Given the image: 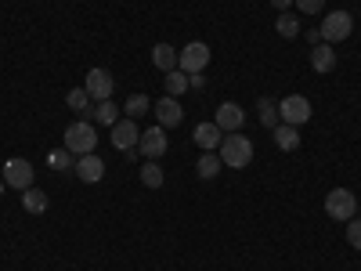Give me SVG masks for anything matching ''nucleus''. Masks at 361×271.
Wrapping results in <instances>:
<instances>
[{
  "label": "nucleus",
  "instance_id": "nucleus-19",
  "mask_svg": "<svg viewBox=\"0 0 361 271\" xmlns=\"http://www.w3.org/2000/svg\"><path fill=\"white\" fill-rule=\"evenodd\" d=\"M152 66L163 69V73L177 69V47H170V44H156V47H152Z\"/></svg>",
  "mask_w": 361,
  "mask_h": 271
},
{
  "label": "nucleus",
  "instance_id": "nucleus-22",
  "mask_svg": "<svg viewBox=\"0 0 361 271\" xmlns=\"http://www.w3.org/2000/svg\"><path fill=\"white\" fill-rule=\"evenodd\" d=\"M275 29H279V37H286V40H296V37H300V22H296L293 11H279Z\"/></svg>",
  "mask_w": 361,
  "mask_h": 271
},
{
  "label": "nucleus",
  "instance_id": "nucleus-7",
  "mask_svg": "<svg viewBox=\"0 0 361 271\" xmlns=\"http://www.w3.org/2000/svg\"><path fill=\"white\" fill-rule=\"evenodd\" d=\"M83 90L90 95V102H105V98H112L116 80H112V73H109V69H90V73H87V80H83Z\"/></svg>",
  "mask_w": 361,
  "mask_h": 271
},
{
  "label": "nucleus",
  "instance_id": "nucleus-5",
  "mask_svg": "<svg viewBox=\"0 0 361 271\" xmlns=\"http://www.w3.org/2000/svg\"><path fill=\"white\" fill-rule=\"evenodd\" d=\"M206 66H209V47H206L202 40H192L188 47L177 51V69H180V73L192 76V73H202Z\"/></svg>",
  "mask_w": 361,
  "mask_h": 271
},
{
  "label": "nucleus",
  "instance_id": "nucleus-10",
  "mask_svg": "<svg viewBox=\"0 0 361 271\" xmlns=\"http://www.w3.org/2000/svg\"><path fill=\"white\" fill-rule=\"evenodd\" d=\"M214 124H217L224 134H238V131H243V124H246V112L238 109L235 102H221V105H217V116H214Z\"/></svg>",
  "mask_w": 361,
  "mask_h": 271
},
{
  "label": "nucleus",
  "instance_id": "nucleus-27",
  "mask_svg": "<svg viewBox=\"0 0 361 271\" xmlns=\"http://www.w3.org/2000/svg\"><path fill=\"white\" fill-rule=\"evenodd\" d=\"M51 167L54 170H76V159H73L69 148H54V152H51Z\"/></svg>",
  "mask_w": 361,
  "mask_h": 271
},
{
  "label": "nucleus",
  "instance_id": "nucleus-13",
  "mask_svg": "<svg viewBox=\"0 0 361 271\" xmlns=\"http://www.w3.org/2000/svg\"><path fill=\"white\" fill-rule=\"evenodd\" d=\"M76 177L87 181V185H98V181L105 177V163H102V156H98V152L80 156V159H76Z\"/></svg>",
  "mask_w": 361,
  "mask_h": 271
},
{
  "label": "nucleus",
  "instance_id": "nucleus-11",
  "mask_svg": "<svg viewBox=\"0 0 361 271\" xmlns=\"http://www.w3.org/2000/svg\"><path fill=\"white\" fill-rule=\"evenodd\" d=\"M152 112H156V119H159V127L163 131H170V127H180V119H185V109H180V102L177 98H159L156 105H152Z\"/></svg>",
  "mask_w": 361,
  "mask_h": 271
},
{
  "label": "nucleus",
  "instance_id": "nucleus-6",
  "mask_svg": "<svg viewBox=\"0 0 361 271\" xmlns=\"http://www.w3.org/2000/svg\"><path fill=\"white\" fill-rule=\"evenodd\" d=\"M279 116H282V124H289V127H304L311 119V102L304 95H289V98L279 102Z\"/></svg>",
  "mask_w": 361,
  "mask_h": 271
},
{
  "label": "nucleus",
  "instance_id": "nucleus-12",
  "mask_svg": "<svg viewBox=\"0 0 361 271\" xmlns=\"http://www.w3.org/2000/svg\"><path fill=\"white\" fill-rule=\"evenodd\" d=\"M137 138H141V131H137V124L134 119H116L112 124V145L119 148V152H127V148H137Z\"/></svg>",
  "mask_w": 361,
  "mask_h": 271
},
{
  "label": "nucleus",
  "instance_id": "nucleus-1",
  "mask_svg": "<svg viewBox=\"0 0 361 271\" xmlns=\"http://www.w3.org/2000/svg\"><path fill=\"white\" fill-rule=\"evenodd\" d=\"M217 156H221V163H224V167L243 170V167H250V163H253V141H250V138H243V134H228V138L221 141V148H217Z\"/></svg>",
  "mask_w": 361,
  "mask_h": 271
},
{
  "label": "nucleus",
  "instance_id": "nucleus-4",
  "mask_svg": "<svg viewBox=\"0 0 361 271\" xmlns=\"http://www.w3.org/2000/svg\"><path fill=\"white\" fill-rule=\"evenodd\" d=\"M350 29H354V18H350L347 11H329L325 22L318 25V33H322L325 44H340V40L350 37Z\"/></svg>",
  "mask_w": 361,
  "mask_h": 271
},
{
  "label": "nucleus",
  "instance_id": "nucleus-3",
  "mask_svg": "<svg viewBox=\"0 0 361 271\" xmlns=\"http://www.w3.org/2000/svg\"><path fill=\"white\" fill-rule=\"evenodd\" d=\"M325 214L333 217V221H354L357 214V199L350 188H333L325 195Z\"/></svg>",
  "mask_w": 361,
  "mask_h": 271
},
{
  "label": "nucleus",
  "instance_id": "nucleus-25",
  "mask_svg": "<svg viewBox=\"0 0 361 271\" xmlns=\"http://www.w3.org/2000/svg\"><path fill=\"white\" fill-rule=\"evenodd\" d=\"M163 167H156V159H148L145 167H141V185L145 188H163Z\"/></svg>",
  "mask_w": 361,
  "mask_h": 271
},
{
  "label": "nucleus",
  "instance_id": "nucleus-18",
  "mask_svg": "<svg viewBox=\"0 0 361 271\" xmlns=\"http://www.w3.org/2000/svg\"><path fill=\"white\" fill-rule=\"evenodd\" d=\"M66 105H69L73 112H80L83 119H90V116H94V105H90V95H87V90H83V87H76V90H69V95H66Z\"/></svg>",
  "mask_w": 361,
  "mask_h": 271
},
{
  "label": "nucleus",
  "instance_id": "nucleus-26",
  "mask_svg": "<svg viewBox=\"0 0 361 271\" xmlns=\"http://www.w3.org/2000/svg\"><path fill=\"white\" fill-rule=\"evenodd\" d=\"M123 112H127V119H137V116H145V112H152V102H148L145 95H130V98L123 102Z\"/></svg>",
  "mask_w": 361,
  "mask_h": 271
},
{
  "label": "nucleus",
  "instance_id": "nucleus-9",
  "mask_svg": "<svg viewBox=\"0 0 361 271\" xmlns=\"http://www.w3.org/2000/svg\"><path fill=\"white\" fill-rule=\"evenodd\" d=\"M4 185L25 192L29 185H33V163L29 159H8L4 163Z\"/></svg>",
  "mask_w": 361,
  "mask_h": 271
},
{
  "label": "nucleus",
  "instance_id": "nucleus-23",
  "mask_svg": "<svg viewBox=\"0 0 361 271\" xmlns=\"http://www.w3.org/2000/svg\"><path fill=\"white\" fill-rule=\"evenodd\" d=\"M22 206L29 210V214H44V210H47V195H44L40 188L29 185V188L22 192Z\"/></svg>",
  "mask_w": 361,
  "mask_h": 271
},
{
  "label": "nucleus",
  "instance_id": "nucleus-21",
  "mask_svg": "<svg viewBox=\"0 0 361 271\" xmlns=\"http://www.w3.org/2000/svg\"><path fill=\"white\" fill-rule=\"evenodd\" d=\"M163 87H166V95H170V98H180V95L188 90V73L170 69V73H166V80H163Z\"/></svg>",
  "mask_w": 361,
  "mask_h": 271
},
{
  "label": "nucleus",
  "instance_id": "nucleus-16",
  "mask_svg": "<svg viewBox=\"0 0 361 271\" xmlns=\"http://www.w3.org/2000/svg\"><path fill=\"white\" fill-rule=\"evenodd\" d=\"M257 119L267 127V131H275L282 124V116H279V102H271V98H260L257 102Z\"/></svg>",
  "mask_w": 361,
  "mask_h": 271
},
{
  "label": "nucleus",
  "instance_id": "nucleus-24",
  "mask_svg": "<svg viewBox=\"0 0 361 271\" xmlns=\"http://www.w3.org/2000/svg\"><path fill=\"white\" fill-rule=\"evenodd\" d=\"M119 119V105L112 102V98H105V102H98L94 105V124H105V127H112Z\"/></svg>",
  "mask_w": 361,
  "mask_h": 271
},
{
  "label": "nucleus",
  "instance_id": "nucleus-31",
  "mask_svg": "<svg viewBox=\"0 0 361 271\" xmlns=\"http://www.w3.org/2000/svg\"><path fill=\"white\" fill-rule=\"evenodd\" d=\"M271 8H275V11H289L293 0H271Z\"/></svg>",
  "mask_w": 361,
  "mask_h": 271
},
{
  "label": "nucleus",
  "instance_id": "nucleus-14",
  "mask_svg": "<svg viewBox=\"0 0 361 271\" xmlns=\"http://www.w3.org/2000/svg\"><path fill=\"white\" fill-rule=\"evenodd\" d=\"M221 141H224V131L217 124H199L195 127V145L202 148V152H217Z\"/></svg>",
  "mask_w": 361,
  "mask_h": 271
},
{
  "label": "nucleus",
  "instance_id": "nucleus-32",
  "mask_svg": "<svg viewBox=\"0 0 361 271\" xmlns=\"http://www.w3.org/2000/svg\"><path fill=\"white\" fill-rule=\"evenodd\" d=\"M357 214H361V203H357Z\"/></svg>",
  "mask_w": 361,
  "mask_h": 271
},
{
  "label": "nucleus",
  "instance_id": "nucleus-28",
  "mask_svg": "<svg viewBox=\"0 0 361 271\" xmlns=\"http://www.w3.org/2000/svg\"><path fill=\"white\" fill-rule=\"evenodd\" d=\"M347 243H350L354 250H361V217L347 221Z\"/></svg>",
  "mask_w": 361,
  "mask_h": 271
},
{
  "label": "nucleus",
  "instance_id": "nucleus-8",
  "mask_svg": "<svg viewBox=\"0 0 361 271\" xmlns=\"http://www.w3.org/2000/svg\"><path fill=\"white\" fill-rule=\"evenodd\" d=\"M170 148V141H166V131L156 124V127H148L141 138H137V152L145 156V159H159L163 152Z\"/></svg>",
  "mask_w": 361,
  "mask_h": 271
},
{
  "label": "nucleus",
  "instance_id": "nucleus-29",
  "mask_svg": "<svg viewBox=\"0 0 361 271\" xmlns=\"http://www.w3.org/2000/svg\"><path fill=\"white\" fill-rule=\"evenodd\" d=\"M293 4H296L300 15H318L325 8V0H293Z\"/></svg>",
  "mask_w": 361,
  "mask_h": 271
},
{
  "label": "nucleus",
  "instance_id": "nucleus-30",
  "mask_svg": "<svg viewBox=\"0 0 361 271\" xmlns=\"http://www.w3.org/2000/svg\"><path fill=\"white\" fill-rule=\"evenodd\" d=\"M188 87H192V90H202V87H206L202 73H192V76H188Z\"/></svg>",
  "mask_w": 361,
  "mask_h": 271
},
{
  "label": "nucleus",
  "instance_id": "nucleus-20",
  "mask_svg": "<svg viewBox=\"0 0 361 271\" xmlns=\"http://www.w3.org/2000/svg\"><path fill=\"white\" fill-rule=\"evenodd\" d=\"M221 167H224V163H221L217 152H202L199 163H195V174H199L202 181H209V177H217V174H221Z\"/></svg>",
  "mask_w": 361,
  "mask_h": 271
},
{
  "label": "nucleus",
  "instance_id": "nucleus-17",
  "mask_svg": "<svg viewBox=\"0 0 361 271\" xmlns=\"http://www.w3.org/2000/svg\"><path fill=\"white\" fill-rule=\"evenodd\" d=\"M275 145L282 148V152H296V148H300V127L279 124V127H275Z\"/></svg>",
  "mask_w": 361,
  "mask_h": 271
},
{
  "label": "nucleus",
  "instance_id": "nucleus-2",
  "mask_svg": "<svg viewBox=\"0 0 361 271\" xmlns=\"http://www.w3.org/2000/svg\"><path fill=\"white\" fill-rule=\"evenodd\" d=\"M94 145H98V131L90 119H76V124L66 127V148L73 156H87V152H94Z\"/></svg>",
  "mask_w": 361,
  "mask_h": 271
},
{
  "label": "nucleus",
  "instance_id": "nucleus-15",
  "mask_svg": "<svg viewBox=\"0 0 361 271\" xmlns=\"http://www.w3.org/2000/svg\"><path fill=\"white\" fill-rule=\"evenodd\" d=\"M311 69H314V73H333V69H336V51H333V44H314V47H311Z\"/></svg>",
  "mask_w": 361,
  "mask_h": 271
}]
</instances>
